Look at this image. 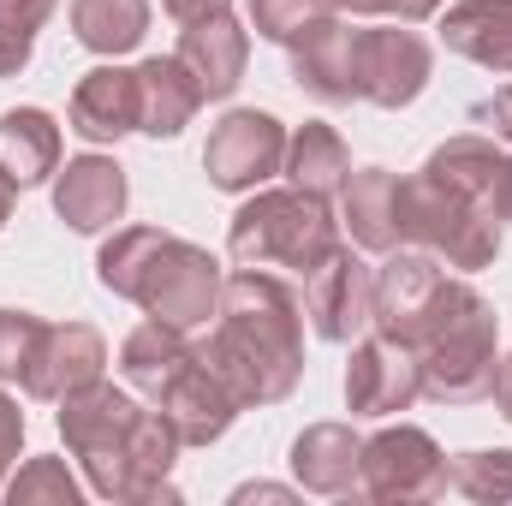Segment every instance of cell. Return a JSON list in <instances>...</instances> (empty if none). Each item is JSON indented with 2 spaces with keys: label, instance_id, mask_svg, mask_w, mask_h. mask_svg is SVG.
Wrapping results in <instances>:
<instances>
[{
  "label": "cell",
  "instance_id": "obj_1",
  "mask_svg": "<svg viewBox=\"0 0 512 506\" xmlns=\"http://www.w3.org/2000/svg\"><path fill=\"white\" fill-rule=\"evenodd\" d=\"M60 435H66V453L84 465L96 495L137 506L179 501V489L167 477H173L185 441L161 411H143L126 387L90 381V387L66 393L60 399Z\"/></svg>",
  "mask_w": 512,
  "mask_h": 506
},
{
  "label": "cell",
  "instance_id": "obj_2",
  "mask_svg": "<svg viewBox=\"0 0 512 506\" xmlns=\"http://www.w3.org/2000/svg\"><path fill=\"white\" fill-rule=\"evenodd\" d=\"M239 405H280L304 381V298L268 268H239L221 286V322L203 346Z\"/></svg>",
  "mask_w": 512,
  "mask_h": 506
},
{
  "label": "cell",
  "instance_id": "obj_3",
  "mask_svg": "<svg viewBox=\"0 0 512 506\" xmlns=\"http://www.w3.org/2000/svg\"><path fill=\"white\" fill-rule=\"evenodd\" d=\"M96 280L179 334L221 316V286H227L221 262L203 245H185L161 227H114V239L96 251Z\"/></svg>",
  "mask_w": 512,
  "mask_h": 506
},
{
  "label": "cell",
  "instance_id": "obj_4",
  "mask_svg": "<svg viewBox=\"0 0 512 506\" xmlns=\"http://www.w3.org/2000/svg\"><path fill=\"white\" fill-rule=\"evenodd\" d=\"M340 251V221L328 197H310L298 185L286 191H256L227 227V256L239 268H292L310 274Z\"/></svg>",
  "mask_w": 512,
  "mask_h": 506
},
{
  "label": "cell",
  "instance_id": "obj_5",
  "mask_svg": "<svg viewBox=\"0 0 512 506\" xmlns=\"http://www.w3.org/2000/svg\"><path fill=\"white\" fill-rule=\"evenodd\" d=\"M399 245H417L447 268H489L501 256V221L429 173L399 179Z\"/></svg>",
  "mask_w": 512,
  "mask_h": 506
},
{
  "label": "cell",
  "instance_id": "obj_6",
  "mask_svg": "<svg viewBox=\"0 0 512 506\" xmlns=\"http://www.w3.org/2000/svg\"><path fill=\"white\" fill-rule=\"evenodd\" d=\"M471 292H477L471 280L447 274L429 251L399 245V251H387V262L376 268L370 322H376V334H387V340H399V346L417 352L423 340H435V334L447 328V316H453Z\"/></svg>",
  "mask_w": 512,
  "mask_h": 506
},
{
  "label": "cell",
  "instance_id": "obj_7",
  "mask_svg": "<svg viewBox=\"0 0 512 506\" xmlns=\"http://www.w3.org/2000/svg\"><path fill=\"white\" fill-rule=\"evenodd\" d=\"M495 340H501L495 304L483 292H471L447 316V328L417 346L423 393L441 399V405H477V399H489L495 393Z\"/></svg>",
  "mask_w": 512,
  "mask_h": 506
},
{
  "label": "cell",
  "instance_id": "obj_8",
  "mask_svg": "<svg viewBox=\"0 0 512 506\" xmlns=\"http://www.w3.org/2000/svg\"><path fill=\"white\" fill-rule=\"evenodd\" d=\"M286 167V126L262 108H233L203 143V173L215 191H262Z\"/></svg>",
  "mask_w": 512,
  "mask_h": 506
},
{
  "label": "cell",
  "instance_id": "obj_9",
  "mask_svg": "<svg viewBox=\"0 0 512 506\" xmlns=\"http://www.w3.org/2000/svg\"><path fill=\"white\" fill-rule=\"evenodd\" d=\"M370 501H429L447 489V459L435 447V435H423L417 423H393L382 435L364 441V483Z\"/></svg>",
  "mask_w": 512,
  "mask_h": 506
},
{
  "label": "cell",
  "instance_id": "obj_10",
  "mask_svg": "<svg viewBox=\"0 0 512 506\" xmlns=\"http://www.w3.org/2000/svg\"><path fill=\"white\" fill-rule=\"evenodd\" d=\"M370 298H376V268L346 245L322 268L304 274V316H310L316 340H328V346H352L370 328Z\"/></svg>",
  "mask_w": 512,
  "mask_h": 506
},
{
  "label": "cell",
  "instance_id": "obj_11",
  "mask_svg": "<svg viewBox=\"0 0 512 506\" xmlns=\"http://www.w3.org/2000/svg\"><path fill=\"white\" fill-rule=\"evenodd\" d=\"M435 54L417 30H358V102L370 108H411L429 90Z\"/></svg>",
  "mask_w": 512,
  "mask_h": 506
},
{
  "label": "cell",
  "instance_id": "obj_12",
  "mask_svg": "<svg viewBox=\"0 0 512 506\" xmlns=\"http://www.w3.org/2000/svg\"><path fill=\"white\" fill-rule=\"evenodd\" d=\"M423 399V370H417V352L399 346V340H352V364H346V405L352 417H393V411H411Z\"/></svg>",
  "mask_w": 512,
  "mask_h": 506
},
{
  "label": "cell",
  "instance_id": "obj_13",
  "mask_svg": "<svg viewBox=\"0 0 512 506\" xmlns=\"http://www.w3.org/2000/svg\"><path fill=\"white\" fill-rule=\"evenodd\" d=\"M102 370H108V340L90 322H48L18 381H24L30 399H54L60 405L66 393L102 381Z\"/></svg>",
  "mask_w": 512,
  "mask_h": 506
},
{
  "label": "cell",
  "instance_id": "obj_14",
  "mask_svg": "<svg viewBox=\"0 0 512 506\" xmlns=\"http://www.w3.org/2000/svg\"><path fill=\"white\" fill-rule=\"evenodd\" d=\"M155 411L179 429L185 447H209V441H221V435L233 429V417H239L245 405L233 399V387L215 376L209 358L197 352L185 370H173V376L155 387Z\"/></svg>",
  "mask_w": 512,
  "mask_h": 506
},
{
  "label": "cell",
  "instance_id": "obj_15",
  "mask_svg": "<svg viewBox=\"0 0 512 506\" xmlns=\"http://www.w3.org/2000/svg\"><path fill=\"white\" fill-rule=\"evenodd\" d=\"M126 167L114 155H78L54 173V215L72 233H108L126 215Z\"/></svg>",
  "mask_w": 512,
  "mask_h": 506
},
{
  "label": "cell",
  "instance_id": "obj_16",
  "mask_svg": "<svg viewBox=\"0 0 512 506\" xmlns=\"http://www.w3.org/2000/svg\"><path fill=\"white\" fill-rule=\"evenodd\" d=\"M292 78L304 96L340 108V102H358V30L346 18H322L310 24L298 42H292Z\"/></svg>",
  "mask_w": 512,
  "mask_h": 506
},
{
  "label": "cell",
  "instance_id": "obj_17",
  "mask_svg": "<svg viewBox=\"0 0 512 506\" xmlns=\"http://www.w3.org/2000/svg\"><path fill=\"white\" fill-rule=\"evenodd\" d=\"M191 78H197V90H203V102H227L239 84H245V60H251V30L233 18V12H215V18H197V24H185V36H179V54H173Z\"/></svg>",
  "mask_w": 512,
  "mask_h": 506
},
{
  "label": "cell",
  "instance_id": "obj_18",
  "mask_svg": "<svg viewBox=\"0 0 512 506\" xmlns=\"http://www.w3.org/2000/svg\"><path fill=\"white\" fill-rule=\"evenodd\" d=\"M292 477L310 495H352L364 483V441L352 423H310L292 441Z\"/></svg>",
  "mask_w": 512,
  "mask_h": 506
},
{
  "label": "cell",
  "instance_id": "obj_19",
  "mask_svg": "<svg viewBox=\"0 0 512 506\" xmlns=\"http://www.w3.org/2000/svg\"><path fill=\"white\" fill-rule=\"evenodd\" d=\"M340 221L358 251H399V173L358 167L340 185Z\"/></svg>",
  "mask_w": 512,
  "mask_h": 506
},
{
  "label": "cell",
  "instance_id": "obj_20",
  "mask_svg": "<svg viewBox=\"0 0 512 506\" xmlns=\"http://www.w3.org/2000/svg\"><path fill=\"white\" fill-rule=\"evenodd\" d=\"M72 131L84 143H120L137 131V72L126 66H96L72 90Z\"/></svg>",
  "mask_w": 512,
  "mask_h": 506
},
{
  "label": "cell",
  "instance_id": "obj_21",
  "mask_svg": "<svg viewBox=\"0 0 512 506\" xmlns=\"http://www.w3.org/2000/svg\"><path fill=\"white\" fill-rule=\"evenodd\" d=\"M197 108H203V90H197V78L179 66V60H143L137 66V131H149V137H179V131L197 120Z\"/></svg>",
  "mask_w": 512,
  "mask_h": 506
},
{
  "label": "cell",
  "instance_id": "obj_22",
  "mask_svg": "<svg viewBox=\"0 0 512 506\" xmlns=\"http://www.w3.org/2000/svg\"><path fill=\"white\" fill-rule=\"evenodd\" d=\"M441 42L489 72H512V0H459L441 18Z\"/></svg>",
  "mask_w": 512,
  "mask_h": 506
},
{
  "label": "cell",
  "instance_id": "obj_23",
  "mask_svg": "<svg viewBox=\"0 0 512 506\" xmlns=\"http://www.w3.org/2000/svg\"><path fill=\"white\" fill-rule=\"evenodd\" d=\"M0 167L18 191L42 185L60 173V126L42 108H12L0 114Z\"/></svg>",
  "mask_w": 512,
  "mask_h": 506
},
{
  "label": "cell",
  "instance_id": "obj_24",
  "mask_svg": "<svg viewBox=\"0 0 512 506\" xmlns=\"http://www.w3.org/2000/svg\"><path fill=\"white\" fill-rule=\"evenodd\" d=\"M501 161H507V155L495 149L489 131H465V137H447V143L423 161V173L441 179L447 191L471 197V203L489 215V203H495V179H501Z\"/></svg>",
  "mask_w": 512,
  "mask_h": 506
},
{
  "label": "cell",
  "instance_id": "obj_25",
  "mask_svg": "<svg viewBox=\"0 0 512 506\" xmlns=\"http://www.w3.org/2000/svg\"><path fill=\"white\" fill-rule=\"evenodd\" d=\"M298 191H310V197H340V185H346V173H352V155H346V143H340V131L322 126V120H310V126H298L286 137V167H280Z\"/></svg>",
  "mask_w": 512,
  "mask_h": 506
},
{
  "label": "cell",
  "instance_id": "obj_26",
  "mask_svg": "<svg viewBox=\"0 0 512 506\" xmlns=\"http://www.w3.org/2000/svg\"><path fill=\"white\" fill-rule=\"evenodd\" d=\"M149 30V0H72V36L90 54L120 60Z\"/></svg>",
  "mask_w": 512,
  "mask_h": 506
},
{
  "label": "cell",
  "instance_id": "obj_27",
  "mask_svg": "<svg viewBox=\"0 0 512 506\" xmlns=\"http://www.w3.org/2000/svg\"><path fill=\"white\" fill-rule=\"evenodd\" d=\"M191 358H197V352L185 346V334L149 316L143 328H131L126 346H120V376H126L137 393H149V399H155V387L173 376V370H185Z\"/></svg>",
  "mask_w": 512,
  "mask_h": 506
},
{
  "label": "cell",
  "instance_id": "obj_28",
  "mask_svg": "<svg viewBox=\"0 0 512 506\" xmlns=\"http://www.w3.org/2000/svg\"><path fill=\"white\" fill-rule=\"evenodd\" d=\"M447 489L477 506H507L512 501V453L507 447H483V453H459L447 459Z\"/></svg>",
  "mask_w": 512,
  "mask_h": 506
},
{
  "label": "cell",
  "instance_id": "obj_29",
  "mask_svg": "<svg viewBox=\"0 0 512 506\" xmlns=\"http://www.w3.org/2000/svg\"><path fill=\"white\" fill-rule=\"evenodd\" d=\"M60 0H0V78H18Z\"/></svg>",
  "mask_w": 512,
  "mask_h": 506
},
{
  "label": "cell",
  "instance_id": "obj_30",
  "mask_svg": "<svg viewBox=\"0 0 512 506\" xmlns=\"http://www.w3.org/2000/svg\"><path fill=\"white\" fill-rule=\"evenodd\" d=\"M6 501L12 506H78L84 501V489H78V477L66 471V459H30V465H18V477L6 483Z\"/></svg>",
  "mask_w": 512,
  "mask_h": 506
},
{
  "label": "cell",
  "instance_id": "obj_31",
  "mask_svg": "<svg viewBox=\"0 0 512 506\" xmlns=\"http://www.w3.org/2000/svg\"><path fill=\"white\" fill-rule=\"evenodd\" d=\"M334 12V0H251V30L262 42H280L292 48L310 24H322Z\"/></svg>",
  "mask_w": 512,
  "mask_h": 506
},
{
  "label": "cell",
  "instance_id": "obj_32",
  "mask_svg": "<svg viewBox=\"0 0 512 506\" xmlns=\"http://www.w3.org/2000/svg\"><path fill=\"white\" fill-rule=\"evenodd\" d=\"M42 316H30V310H0V381H18L24 376V364H30V352H36V340H42Z\"/></svg>",
  "mask_w": 512,
  "mask_h": 506
},
{
  "label": "cell",
  "instance_id": "obj_33",
  "mask_svg": "<svg viewBox=\"0 0 512 506\" xmlns=\"http://www.w3.org/2000/svg\"><path fill=\"white\" fill-rule=\"evenodd\" d=\"M447 0H334V12H358V18H399V24H417V18H435Z\"/></svg>",
  "mask_w": 512,
  "mask_h": 506
},
{
  "label": "cell",
  "instance_id": "obj_34",
  "mask_svg": "<svg viewBox=\"0 0 512 506\" xmlns=\"http://www.w3.org/2000/svg\"><path fill=\"white\" fill-rule=\"evenodd\" d=\"M471 126H483L489 137L512 143V84L507 90H495V96H483V102L471 108Z\"/></svg>",
  "mask_w": 512,
  "mask_h": 506
},
{
  "label": "cell",
  "instance_id": "obj_35",
  "mask_svg": "<svg viewBox=\"0 0 512 506\" xmlns=\"http://www.w3.org/2000/svg\"><path fill=\"white\" fill-rule=\"evenodd\" d=\"M18 447H24V411H18V399L0 393V483L18 465Z\"/></svg>",
  "mask_w": 512,
  "mask_h": 506
},
{
  "label": "cell",
  "instance_id": "obj_36",
  "mask_svg": "<svg viewBox=\"0 0 512 506\" xmlns=\"http://www.w3.org/2000/svg\"><path fill=\"white\" fill-rule=\"evenodd\" d=\"M179 24H197V18H215V12H227L233 0H161Z\"/></svg>",
  "mask_w": 512,
  "mask_h": 506
},
{
  "label": "cell",
  "instance_id": "obj_37",
  "mask_svg": "<svg viewBox=\"0 0 512 506\" xmlns=\"http://www.w3.org/2000/svg\"><path fill=\"white\" fill-rule=\"evenodd\" d=\"M489 215L512 227V155L501 161V179H495V203H489Z\"/></svg>",
  "mask_w": 512,
  "mask_h": 506
},
{
  "label": "cell",
  "instance_id": "obj_38",
  "mask_svg": "<svg viewBox=\"0 0 512 506\" xmlns=\"http://www.w3.org/2000/svg\"><path fill=\"white\" fill-rule=\"evenodd\" d=\"M251 501H292V489H280V483H245V489H233V506H251Z\"/></svg>",
  "mask_w": 512,
  "mask_h": 506
},
{
  "label": "cell",
  "instance_id": "obj_39",
  "mask_svg": "<svg viewBox=\"0 0 512 506\" xmlns=\"http://www.w3.org/2000/svg\"><path fill=\"white\" fill-rule=\"evenodd\" d=\"M495 411L512 423V358H501V364H495Z\"/></svg>",
  "mask_w": 512,
  "mask_h": 506
},
{
  "label": "cell",
  "instance_id": "obj_40",
  "mask_svg": "<svg viewBox=\"0 0 512 506\" xmlns=\"http://www.w3.org/2000/svg\"><path fill=\"white\" fill-rule=\"evenodd\" d=\"M12 203H18V185H12L6 167H0V233H6V221H12Z\"/></svg>",
  "mask_w": 512,
  "mask_h": 506
}]
</instances>
